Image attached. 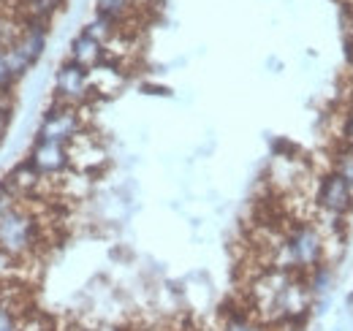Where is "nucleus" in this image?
<instances>
[{"label": "nucleus", "mask_w": 353, "mask_h": 331, "mask_svg": "<svg viewBox=\"0 0 353 331\" xmlns=\"http://www.w3.org/2000/svg\"><path fill=\"white\" fill-rule=\"evenodd\" d=\"M340 144H343V147H351V150H353V103L348 106V109H345V117H343Z\"/></svg>", "instance_id": "nucleus-12"}, {"label": "nucleus", "mask_w": 353, "mask_h": 331, "mask_svg": "<svg viewBox=\"0 0 353 331\" xmlns=\"http://www.w3.org/2000/svg\"><path fill=\"white\" fill-rule=\"evenodd\" d=\"M315 204L321 209L323 217H334L343 220L353 209V188L337 174V171H326L318 179V190H315Z\"/></svg>", "instance_id": "nucleus-3"}, {"label": "nucleus", "mask_w": 353, "mask_h": 331, "mask_svg": "<svg viewBox=\"0 0 353 331\" xmlns=\"http://www.w3.org/2000/svg\"><path fill=\"white\" fill-rule=\"evenodd\" d=\"M11 106L8 103H0V139H3V133H6V128H8V120H11Z\"/></svg>", "instance_id": "nucleus-13"}, {"label": "nucleus", "mask_w": 353, "mask_h": 331, "mask_svg": "<svg viewBox=\"0 0 353 331\" xmlns=\"http://www.w3.org/2000/svg\"><path fill=\"white\" fill-rule=\"evenodd\" d=\"M6 304V293H3V285H0V307Z\"/></svg>", "instance_id": "nucleus-14"}, {"label": "nucleus", "mask_w": 353, "mask_h": 331, "mask_svg": "<svg viewBox=\"0 0 353 331\" xmlns=\"http://www.w3.org/2000/svg\"><path fill=\"white\" fill-rule=\"evenodd\" d=\"M125 74L128 71H123V68H117V66H112L106 60L98 63L95 68L88 71L90 95L92 98H112V95H117L123 90V84H125Z\"/></svg>", "instance_id": "nucleus-7"}, {"label": "nucleus", "mask_w": 353, "mask_h": 331, "mask_svg": "<svg viewBox=\"0 0 353 331\" xmlns=\"http://www.w3.org/2000/svg\"><path fill=\"white\" fill-rule=\"evenodd\" d=\"M54 101L65 103V106H74V109L88 106L92 101L88 68L77 66L74 60H65L54 74Z\"/></svg>", "instance_id": "nucleus-4"}, {"label": "nucleus", "mask_w": 353, "mask_h": 331, "mask_svg": "<svg viewBox=\"0 0 353 331\" xmlns=\"http://www.w3.org/2000/svg\"><path fill=\"white\" fill-rule=\"evenodd\" d=\"M85 106L82 109H74V106H65V103H52L46 109L44 123L39 128V136L36 139H49V141H57V144H71L85 128V117H82Z\"/></svg>", "instance_id": "nucleus-2"}, {"label": "nucleus", "mask_w": 353, "mask_h": 331, "mask_svg": "<svg viewBox=\"0 0 353 331\" xmlns=\"http://www.w3.org/2000/svg\"><path fill=\"white\" fill-rule=\"evenodd\" d=\"M28 163L33 166L41 177H60L65 174L71 163H68V147L65 144H57V141H49V139H36L30 155H28Z\"/></svg>", "instance_id": "nucleus-6"}, {"label": "nucleus", "mask_w": 353, "mask_h": 331, "mask_svg": "<svg viewBox=\"0 0 353 331\" xmlns=\"http://www.w3.org/2000/svg\"><path fill=\"white\" fill-rule=\"evenodd\" d=\"M248 312L269 329L294 326L302 329L315 307V296L310 290L305 274L283 272V269H259L248 283Z\"/></svg>", "instance_id": "nucleus-1"}, {"label": "nucleus", "mask_w": 353, "mask_h": 331, "mask_svg": "<svg viewBox=\"0 0 353 331\" xmlns=\"http://www.w3.org/2000/svg\"><path fill=\"white\" fill-rule=\"evenodd\" d=\"M28 310H19L14 304H3L0 307V331H22V318Z\"/></svg>", "instance_id": "nucleus-11"}, {"label": "nucleus", "mask_w": 353, "mask_h": 331, "mask_svg": "<svg viewBox=\"0 0 353 331\" xmlns=\"http://www.w3.org/2000/svg\"><path fill=\"white\" fill-rule=\"evenodd\" d=\"M77 66L82 68H95L98 63H103V43H98L95 39H90L88 33H79L74 41H71V57Z\"/></svg>", "instance_id": "nucleus-8"}, {"label": "nucleus", "mask_w": 353, "mask_h": 331, "mask_svg": "<svg viewBox=\"0 0 353 331\" xmlns=\"http://www.w3.org/2000/svg\"><path fill=\"white\" fill-rule=\"evenodd\" d=\"M332 171H337L348 185L353 188V150L351 147H343L334 152V161H332Z\"/></svg>", "instance_id": "nucleus-10"}, {"label": "nucleus", "mask_w": 353, "mask_h": 331, "mask_svg": "<svg viewBox=\"0 0 353 331\" xmlns=\"http://www.w3.org/2000/svg\"><path fill=\"white\" fill-rule=\"evenodd\" d=\"M136 3H139V0H98V3H95V14L112 19L117 28H128L133 14L139 11Z\"/></svg>", "instance_id": "nucleus-9"}, {"label": "nucleus", "mask_w": 353, "mask_h": 331, "mask_svg": "<svg viewBox=\"0 0 353 331\" xmlns=\"http://www.w3.org/2000/svg\"><path fill=\"white\" fill-rule=\"evenodd\" d=\"M351 36H353V19H351Z\"/></svg>", "instance_id": "nucleus-15"}, {"label": "nucleus", "mask_w": 353, "mask_h": 331, "mask_svg": "<svg viewBox=\"0 0 353 331\" xmlns=\"http://www.w3.org/2000/svg\"><path fill=\"white\" fill-rule=\"evenodd\" d=\"M68 163L79 174L95 177L103 166L109 163V152H106V147H103V141L98 136H92L90 130H82L68 144Z\"/></svg>", "instance_id": "nucleus-5"}]
</instances>
